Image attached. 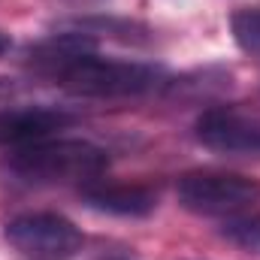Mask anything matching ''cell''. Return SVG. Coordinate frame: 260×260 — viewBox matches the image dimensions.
Returning <instances> with one entry per match:
<instances>
[{
	"instance_id": "ba28073f",
	"label": "cell",
	"mask_w": 260,
	"mask_h": 260,
	"mask_svg": "<svg viewBox=\"0 0 260 260\" xmlns=\"http://www.w3.org/2000/svg\"><path fill=\"white\" fill-rule=\"evenodd\" d=\"M64 27H73V30H82L88 37H94L97 43L103 37L109 40H121V43H145L148 40V27L136 24V21H127V18H103V15H88V18H76Z\"/></svg>"
},
{
	"instance_id": "9c48e42d",
	"label": "cell",
	"mask_w": 260,
	"mask_h": 260,
	"mask_svg": "<svg viewBox=\"0 0 260 260\" xmlns=\"http://www.w3.org/2000/svg\"><path fill=\"white\" fill-rule=\"evenodd\" d=\"M230 34H233L236 46H239L245 55L260 58V6H248V9L233 12V18H230Z\"/></svg>"
},
{
	"instance_id": "277c9868",
	"label": "cell",
	"mask_w": 260,
	"mask_h": 260,
	"mask_svg": "<svg viewBox=\"0 0 260 260\" xmlns=\"http://www.w3.org/2000/svg\"><path fill=\"white\" fill-rule=\"evenodd\" d=\"M3 239L27 260H67L82 251V230L61 212H21L3 224Z\"/></svg>"
},
{
	"instance_id": "3957f363",
	"label": "cell",
	"mask_w": 260,
	"mask_h": 260,
	"mask_svg": "<svg viewBox=\"0 0 260 260\" xmlns=\"http://www.w3.org/2000/svg\"><path fill=\"white\" fill-rule=\"evenodd\" d=\"M179 206L203 218H236L260 200V182L242 173L194 170L185 173L176 185Z\"/></svg>"
},
{
	"instance_id": "8fae6325",
	"label": "cell",
	"mask_w": 260,
	"mask_h": 260,
	"mask_svg": "<svg viewBox=\"0 0 260 260\" xmlns=\"http://www.w3.org/2000/svg\"><path fill=\"white\" fill-rule=\"evenodd\" d=\"M9 49H12V37H9L6 30H0V58H3Z\"/></svg>"
},
{
	"instance_id": "52a82bcc",
	"label": "cell",
	"mask_w": 260,
	"mask_h": 260,
	"mask_svg": "<svg viewBox=\"0 0 260 260\" xmlns=\"http://www.w3.org/2000/svg\"><path fill=\"white\" fill-rule=\"evenodd\" d=\"M82 191L85 206L94 212L118 215V218H145L157 209V194L148 185H118V182H91Z\"/></svg>"
},
{
	"instance_id": "30bf717a",
	"label": "cell",
	"mask_w": 260,
	"mask_h": 260,
	"mask_svg": "<svg viewBox=\"0 0 260 260\" xmlns=\"http://www.w3.org/2000/svg\"><path fill=\"white\" fill-rule=\"evenodd\" d=\"M221 236L245 251H254L260 254V215H251V212H242L236 218H227L224 227H221Z\"/></svg>"
},
{
	"instance_id": "6da1fadb",
	"label": "cell",
	"mask_w": 260,
	"mask_h": 260,
	"mask_svg": "<svg viewBox=\"0 0 260 260\" xmlns=\"http://www.w3.org/2000/svg\"><path fill=\"white\" fill-rule=\"evenodd\" d=\"M109 167V154L88 139H37L9 148L0 157V185L9 191H43L91 185Z\"/></svg>"
},
{
	"instance_id": "5b68a950",
	"label": "cell",
	"mask_w": 260,
	"mask_h": 260,
	"mask_svg": "<svg viewBox=\"0 0 260 260\" xmlns=\"http://www.w3.org/2000/svg\"><path fill=\"white\" fill-rule=\"evenodd\" d=\"M197 142L224 157L260 160V115L236 106H212L197 118Z\"/></svg>"
},
{
	"instance_id": "7a4b0ae2",
	"label": "cell",
	"mask_w": 260,
	"mask_h": 260,
	"mask_svg": "<svg viewBox=\"0 0 260 260\" xmlns=\"http://www.w3.org/2000/svg\"><path fill=\"white\" fill-rule=\"evenodd\" d=\"M64 91L76 97H97V100H127V97H145L167 91L170 76L157 64L145 61H118V58H100L85 55L67 67L55 79Z\"/></svg>"
},
{
	"instance_id": "7c38bea8",
	"label": "cell",
	"mask_w": 260,
	"mask_h": 260,
	"mask_svg": "<svg viewBox=\"0 0 260 260\" xmlns=\"http://www.w3.org/2000/svg\"><path fill=\"white\" fill-rule=\"evenodd\" d=\"M106 260H127V257H106Z\"/></svg>"
},
{
	"instance_id": "8992f818",
	"label": "cell",
	"mask_w": 260,
	"mask_h": 260,
	"mask_svg": "<svg viewBox=\"0 0 260 260\" xmlns=\"http://www.w3.org/2000/svg\"><path fill=\"white\" fill-rule=\"evenodd\" d=\"M73 124V115L52 106H3L0 109V145H24L49 139L58 130Z\"/></svg>"
}]
</instances>
